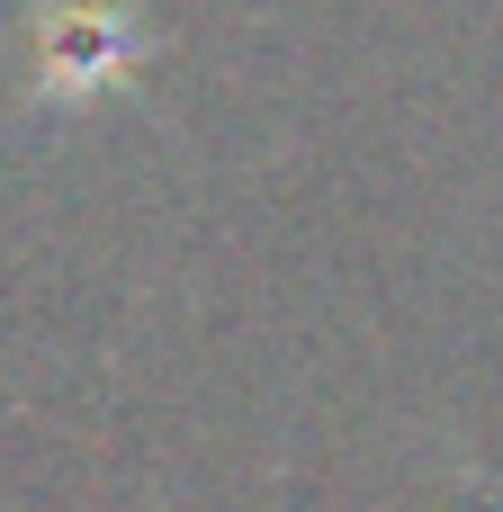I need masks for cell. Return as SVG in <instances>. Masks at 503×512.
<instances>
[{
  "instance_id": "cell-1",
  "label": "cell",
  "mask_w": 503,
  "mask_h": 512,
  "mask_svg": "<svg viewBox=\"0 0 503 512\" xmlns=\"http://www.w3.org/2000/svg\"><path fill=\"white\" fill-rule=\"evenodd\" d=\"M144 63V27L108 0H54L45 9V45H36V90L45 99H90L117 90Z\"/></svg>"
}]
</instances>
